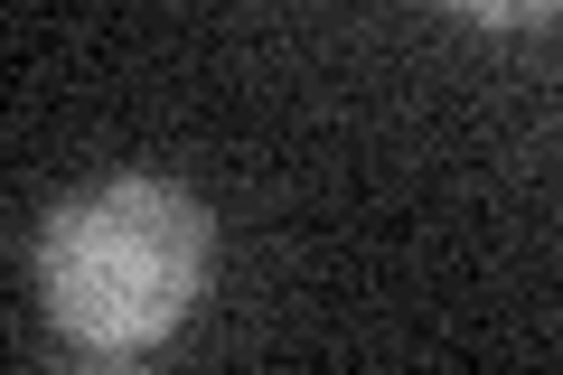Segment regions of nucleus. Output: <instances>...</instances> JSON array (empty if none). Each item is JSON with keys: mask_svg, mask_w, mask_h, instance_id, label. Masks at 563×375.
Returning <instances> with one entry per match:
<instances>
[{"mask_svg": "<svg viewBox=\"0 0 563 375\" xmlns=\"http://www.w3.org/2000/svg\"><path fill=\"white\" fill-rule=\"evenodd\" d=\"M38 282L47 310L76 348L132 356L188 319L207 291V207L169 178H113L57 207L38 235Z\"/></svg>", "mask_w": 563, "mask_h": 375, "instance_id": "1", "label": "nucleus"}, {"mask_svg": "<svg viewBox=\"0 0 563 375\" xmlns=\"http://www.w3.org/2000/svg\"><path fill=\"white\" fill-rule=\"evenodd\" d=\"M461 20H544V10H563V0H451Z\"/></svg>", "mask_w": 563, "mask_h": 375, "instance_id": "2", "label": "nucleus"}]
</instances>
